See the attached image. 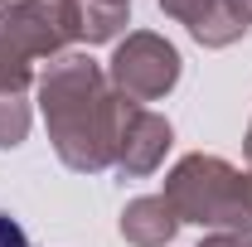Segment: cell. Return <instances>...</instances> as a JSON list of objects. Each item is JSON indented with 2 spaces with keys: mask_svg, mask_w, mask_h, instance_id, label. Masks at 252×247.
Instances as JSON below:
<instances>
[{
  "mask_svg": "<svg viewBox=\"0 0 252 247\" xmlns=\"http://www.w3.org/2000/svg\"><path fill=\"white\" fill-rule=\"evenodd\" d=\"M25 131H30V112H25L20 93L0 97V146H20Z\"/></svg>",
  "mask_w": 252,
  "mask_h": 247,
  "instance_id": "obj_7",
  "label": "cell"
},
{
  "mask_svg": "<svg viewBox=\"0 0 252 247\" xmlns=\"http://www.w3.org/2000/svg\"><path fill=\"white\" fill-rule=\"evenodd\" d=\"M170 146V122H160L146 107H126L122 112V136H117V165L126 175H146L156 170V160Z\"/></svg>",
  "mask_w": 252,
  "mask_h": 247,
  "instance_id": "obj_4",
  "label": "cell"
},
{
  "mask_svg": "<svg viewBox=\"0 0 252 247\" xmlns=\"http://www.w3.org/2000/svg\"><path fill=\"white\" fill-rule=\"evenodd\" d=\"M126 5H131V0H88V10H83L88 39H112L117 25L126 20Z\"/></svg>",
  "mask_w": 252,
  "mask_h": 247,
  "instance_id": "obj_6",
  "label": "cell"
},
{
  "mask_svg": "<svg viewBox=\"0 0 252 247\" xmlns=\"http://www.w3.org/2000/svg\"><path fill=\"white\" fill-rule=\"evenodd\" d=\"M112 78H117V88L131 102H156L160 93L175 88L180 54L165 39H156V34H131L122 49H117V59H112Z\"/></svg>",
  "mask_w": 252,
  "mask_h": 247,
  "instance_id": "obj_3",
  "label": "cell"
},
{
  "mask_svg": "<svg viewBox=\"0 0 252 247\" xmlns=\"http://www.w3.org/2000/svg\"><path fill=\"white\" fill-rule=\"evenodd\" d=\"M204 247H252V233H248V228H233V233H219V238H209Z\"/></svg>",
  "mask_w": 252,
  "mask_h": 247,
  "instance_id": "obj_10",
  "label": "cell"
},
{
  "mask_svg": "<svg viewBox=\"0 0 252 247\" xmlns=\"http://www.w3.org/2000/svg\"><path fill=\"white\" fill-rule=\"evenodd\" d=\"M165 204L175 218L209 228H248L252 223V175H238L219 155H189L165 180Z\"/></svg>",
  "mask_w": 252,
  "mask_h": 247,
  "instance_id": "obj_2",
  "label": "cell"
},
{
  "mask_svg": "<svg viewBox=\"0 0 252 247\" xmlns=\"http://www.w3.org/2000/svg\"><path fill=\"white\" fill-rule=\"evenodd\" d=\"M175 223H180V218H175V209H170L165 199H136L122 214V233L131 243H141V247H160V243H170Z\"/></svg>",
  "mask_w": 252,
  "mask_h": 247,
  "instance_id": "obj_5",
  "label": "cell"
},
{
  "mask_svg": "<svg viewBox=\"0 0 252 247\" xmlns=\"http://www.w3.org/2000/svg\"><path fill=\"white\" fill-rule=\"evenodd\" d=\"M0 247H30L25 228H20V223H15L10 214H0Z\"/></svg>",
  "mask_w": 252,
  "mask_h": 247,
  "instance_id": "obj_9",
  "label": "cell"
},
{
  "mask_svg": "<svg viewBox=\"0 0 252 247\" xmlns=\"http://www.w3.org/2000/svg\"><path fill=\"white\" fill-rule=\"evenodd\" d=\"M122 112L107 93L93 59H59L44 78V117L54 131V146L73 170H102L117 160Z\"/></svg>",
  "mask_w": 252,
  "mask_h": 247,
  "instance_id": "obj_1",
  "label": "cell"
},
{
  "mask_svg": "<svg viewBox=\"0 0 252 247\" xmlns=\"http://www.w3.org/2000/svg\"><path fill=\"white\" fill-rule=\"evenodd\" d=\"M248 160H252V136H248Z\"/></svg>",
  "mask_w": 252,
  "mask_h": 247,
  "instance_id": "obj_11",
  "label": "cell"
},
{
  "mask_svg": "<svg viewBox=\"0 0 252 247\" xmlns=\"http://www.w3.org/2000/svg\"><path fill=\"white\" fill-rule=\"evenodd\" d=\"M160 5H165V10L175 15V20H185L189 30L209 25V20H214V15L223 10V0H160Z\"/></svg>",
  "mask_w": 252,
  "mask_h": 247,
  "instance_id": "obj_8",
  "label": "cell"
}]
</instances>
